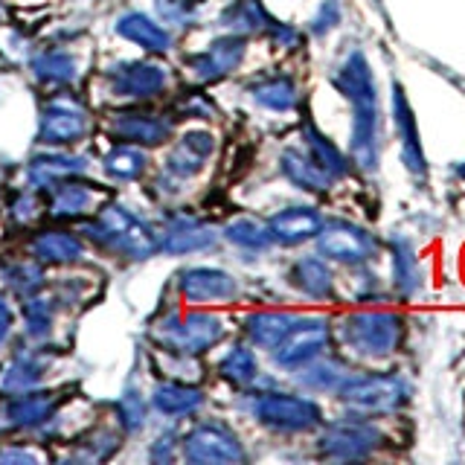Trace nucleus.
Returning a JSON list of instances; mask_svg holds the SVG:
<instances>
[{
    "label": "nucleus",
    "mask_w": 465,
    "mask_h": 465,
    "mask_svg": "<svg viewBox=\"0 0 465 465\" xmlns=\"http://www.w3.org/2000/svg\"><path fill=\"white\" fill-rule=\"evenodd\" d=\"M181 457L186 462H244L247 450L239 433L224 421H195L181 440Z\"/></svg>",
    "instance_id": "1a4fd4ad"
},
{
    "label": "nucleus",
    "mask_w": 465,
    "mask_h": 465,
    "mask_svg": "<svg viewBox=\"0 0 465 465\" xmlns=\"http://www.w3.org/2000/svg\"><path fill=\"white\" fill-rule=\"evenodd\" d=\"M280 169L291 183L297 189H305V193H326L331 186L329 174L314 163L309 152H302V149H285L280 157Z\"/></svg>",
    "instance_id": "473e14b6"
},
{
    "label": "nucleus",
    "mask_w": 465,
    "mask_h": 465,
    "mask_svg": "<svg viewBox=\"0 0 465 465\" xmlns=\"http://www.w3.org/2000/svg\"><path fill=\"white\" fill-rule=\"evenodd\" d=\"M329 346V323L323 317H305L291 326V331L282 338V343L273 349V363L288 372L300 370L302 363L314 361L317 355H323V349Z\"/></svg>",
    "instance_id": "dca6fc26"
},
{
    "label": "nucleus",
    "mask_w": 465,
    "mask_h": 465,
    "mask_svg": "<svg viewBox=\"0 0 465 465\" xmlns=\"http://www.w3.org/2000/svg\"><path fill=\"white\" fill-rule=\"evenodd\" d=\"M29 73L33 79L44 87H58V91H67L79 82L82 70H79V58L70 50H41L29 58Z\"/></svg>",
    "instance_id": "a878e982"
},
{
    "label": "nucleus",
    "mask_w": 465,
    "mask_h": 465,
    "mask_svg": "<svg viewBox=\"0 0 465 465\" xmlns=\"http://www.w3.org/2000/svg\"><path fill=\"white\" fill-rule=\"evenodd\" d=\"M178 433L174 430H166L163 436H157V440L152 442V448H149V457L154 460V462H169V460H174L178 457Z\"/></svg>",
    "instance_id": "49530a36"
},
{
    "label": "nucleus",
    "mask_w": 465,
    "mask_h": 465,
    "mask_svg": "<svg viewBox=\"0 0 465 465\" xmlns=\"http://www.w3.org/2000/svg\"><path fill=\"white\" fill-rule=\"evenodd\" d=\"M94 131V116L73 94H53L38 108L35 143L44 149H70Z\"/></svg>",
    "instance_id": "7ed1b4c3"
},
{
    "label": "nucleus",
    "mask_w": 465,
    "mask_h": 465,
    "mask_svg": "<svg viewBox=\"0 0 465 465\" xmlns=\"http://www.w3.org/2000/svg\"><path fill=\"white\" fill-rule=\"evenodd\" d=\"M181 297L193 305H213V302H232L239 297V280L224 268L213 265H193L174 273Z\"/></svg>",
    "instance_id": "2eb2a0df"
},
{
    "label": "nucleus",
    "mask_w": 465,
    "mask_h": 465,
    "mask_svg": "<svg viewBox=\"0 0 465 465\" xmlns=\"http://www.w3.org/2000/svg\"><path fill=\"white\" fill-rule=\"evenodd\" d=\"M114 33L120 35L123 41L134 44L143 53L152 55H166L172 50V29L166 24H160L152 15H145L140 9H128L123 12L120 18L114 21Z\"/></svg>",
    "instance_id": "412c9836"
},
{
    "label": "nucleus",
    "mask_w": 465,
    "mask_h": 465,
    "mask_svg": "<svg viewBox=\"0 0 465 465\" xmlns=\"http://www.w3.org/2000/svg\"><path fill=\"white\" fill-rule=\"evenodd\" d=\"M294 323H297V317L288 312H253L242 320V331H244V338L251 341V346L273 352Z\"/></svg>",
    "instance_id": "c85d7f7f"
},
{
    "label": "nucleus",
    "mask_w": 465,
    "mask_h": 465,
    "mask_svg": "<svg viewBox=\"0 0 465 465\" xmlns=\"http://www.w3.org/2000/svg\"><path fill=\"white\" fill-rule=\"evenodd\" d=\"M41 215H44V203H41L38 189L33 186H24L9 203V222L15 227H33Z\"/></svg>",
    "instance_id": "37998d69"
},
{
    "label": "nucleus",
    "mask_w": 465,
    "mask_h": 465,
    "mask_svg": "<svg viewBox=\"0 0 465 465\" xmlns=\"http://www.w3.org/2000/svg\"><path fill=\"white\" fill-rule=\"evenodd\" d=\"M55 312L58 305L55 300H47V297H24V309H21V317H24V334L33 343H44L53 334L55 329Z\"/></svg>",
    "instance_id": "4c0bfd02"
},
{
    "label": "nucleus",
    "mask_w": 465,
    "mask_h": 465,
    "mask_svg": "<svg viewBox=\"0 0 465 465\" xmlns=\"http://www.w3.org/2000/svg\"><path fill=\"white\" fill-rule=\"evenodd\" d=\"M6 285L15 291V294L21 297H33L41 291L44 285V271H41V262H15V265H9V271L4 273Z\"/></svg>",
    "instance_id": "79ce46f5"
},
{
    "label": "nucleus",
    "mask_w": 465,
    "mask_h": 465,
    "mask_svg": "<svg viewBox=\"0 0 465 465\" xmlns=\"http://www.w3.org/2000/svg\"><path fill=\"white\" fill-rule=\"evenodd\" d=\"M244 411L251 413L262 428L276 430V433H305L320 428L323 421V411L320 404L297 396V392H251V401L244 404Z\"/></svg>",
    "instance_id": "20e7f679"
},
{
    "label": "nucleus",
    "mask_w": 465,
    "mask_h": 465,
    "mask_svg": "<svg viewBox=\"0 0 465 465\" xmlns=\"http://www.w3.org/2000/svg\"><path fill=\"white\" fill-rule=\"evenodd\" d=\"M224 320L210 312H193V314H169L157 323V343L169 355L178 358H195L210 352L213 346L224 341Z\"/></svg>",
    "instance_id": "423d86ee"
},
{
    "label": "nucleus",
    "mask_w": 465,
    "mask_h": 465,
    "mask_svg": "<svg viewBox=\"0 0 465 465\" xmlns=\"http://www.w3.org/2000/svg\"><path fill=\"white\" fill-rule=\"evenodd\" d=\"M392 123H396V134L401 140V157L407 169L413 174H421L425 178V154H421V143H419V128L413 120V111H411V102H407L404 91L396 84L392 87Z\"/></svg>",
    "instance_id": "bb28decb"
},
{
    "label": "nucleus",
    "mask_w": 465,
    "mask_h": 465,
    "mask_svg": "<svg viewBox=\"0 0 465 465\" xmlns=\"http://www.w3.org/2000/svg\"><path fill=\"white\" fill-rule=\"evenodd\" d=\"M114 416H116V425L123 428V433L137 436L145 425H149V401L131 387L114 401Z\"/></svg>",
    "instance_id": "ea45409f"
},
{
    "label": "nucleus",
    "mask_w": 465,
    "mask_h": 465,
    "mask_svg": "<svg viewBox=\"0 0 465 465\" xmlns=\"http://www.w3.org/2000/svg\"><path fill=\"white\" fill-rule=\"evenodd\" d=\"M268 35L271 41L276 44V47H282V50H294L297 44H300V33L291 24H282V21H273L271 29H268Z\"/></svg>",
    "instance_id": "de8ad7c7"
},
{
    "label": "nucleus",
    "mask_w": 465,
    "mask_h": 465,
    "mask_svg": "<svg viewBox=\"0 0 465 465\" xmlns=\"http://www.w3.org/2000/svg\"><path fill=\"white\" fill-rule=\"evenodd\" d=\"M50 363H53V355L44 349V343L21 349V352L12 358L9 367L0 372V392H4V396H18V392L35 390L44 381V375L50 372Z\"/></svg>",
    "instance_id": "4be33fe9"
},
{
    "label": "nucleus",
    "mask_w": 465,
    "mask_h": 465,
    "mask_svg": "<svg viewBox=\"0 0 465 465\" xmlns=\"http://www.w3.org/2000/svg\"><path fill=\"white\" fill-rule=\"evenodd\" d=\"M317 253L341 265H363L375 259V239L367 230L349 222H329L317 232Z\"/></svg>",
    "instance_id": "4468645a"
},
{
    "label": "nucleus",
    "mask_w": 465,
    "mask_h": 465,
    "mask_svg": "<svg viewBox=\"0 0 465 465\" xmlns=\"http://www.w3.org/2000/svg\"><path fill=\"white\" fill-rule=\"evenodd\" d=\"M84 239L96 244L99 251L116 253L125 259L143 262L157 253V232L152 224H145L143 218L123 207V203H102L99 213L84 222Z\"/></svg>",
    "instance_id": "f03ea898"
},
{
    "label": "nucleus",
    "mask_w": 465,
    "mask_h": 465,
    "mask_svg": "<svg viewBox=\"0 0 465 465\" xmlns=\"http://www.w3.org/2000/svg\"><path fill=\"white\" fill-rule=\"evenodd\" d=\"M222 239H227L232 247H239L244 253H265L268 247L273 244L268 224L256 222V218H232L230 224L222 227Z\"/></svg>",
    "instance_id": "c9c22d12"
},
{
    "label": "nucleus",
    "mask_w": 465,
    "mask_h": 465,
    "mask_svg": "<svg viewBox=\"0 0 465 465\" xmlns=\"http://www.w3.org/2000/svg\"><path fill=\"white\" fill-rule=\"evenodd\" d=\"M213 154H215V137L210 131H201V128L186 131V134H181L169 149L163 160V172L183 183L189 178H198Z\"/></svg>",
    "instance_id": "aec40b11"
},
{
    "label": "nucleus",
    "mask_w": 465,
    "mask_h": 465,
    "mask_svg": "<svg viewBox=\"0 0 465 465\" xmlns=\"http://www.w3.org/2000/svg\"><path fill=\"white\" fill-rule=\"evenodd\" d=\"M108 134L116 143H131V145H140V149H152V145H163L166 140H172L174 120L149 108H120L111 114Z\"/></svg>",
    "instance_id": "9b49d317"
},
{
    "label": "nucleus",
    "mask_w": 465,
    "mask_h": 465,
    "mask_svg": "<svg viewBox=\"0 0 465 465\" xmlns=\"http://www.w3.org/2000/svg\"><path fill=\"white\" fill-rule=\"evenodd\" d=\"M15 331V309L6 294H0V349H4Z\"/></svg>",
    "instance_id": "09e8293b"
},
{
    "label": "nucleus",
    "mask_w": 465,
    "mask_h": 465,
    "mask_svg": "<svg viewBox=\"0 0 465 465\" xmlns=\"http://www.w3.org/2000/svg\"><path fill=\"white\" fill-rule=\"evenodd\" d=\"M247 55V38L244 35H232L224 33L213 38L207 47L198 50V53H189L183 67L189 70L198 84H213V82H222L227 76H232Z\"/></svg>",
    "instance_id": "9d476101"
},
{
    "label": "nucleus",
    "mask_w": 465,
    "mask_h": 465,
    "mask_svg": "<svg viewBox=\"0 0 465 465\" xmlns=\"http://www.w3.org/2000/svg\"><path fill=\"white\" fill-rule=\"evenodd\" d=\"M0 21H4V4H0Z\"/></svg>",
    "instance_id": "3c124183"
},
{
    "label": "nucleus",
    "mask_w": 465,
    "mask_h": 465,
    "mask_svg": "<svg viewBox=\"0 0 465 465\" xmlns=\"http://www.w3.org/2000/svg\"><path fill=\"white\" fill-rule=\"evenodd\" d=\"M154 15L169 29H193L201 21L198 0H152Z\"/></svg>",
    "instance_id": "a19ab883"
},
{
    "label": "nucleus",
    "mask_w": 465,
    "mask_h": 465,
    "mask_svg": "<svg viewBox=\"0 0 465 465\" xmlns=\"http://www.w3.org/2000/svg\"><path fill=\"white\" fill-rule=\"evenodd\" d=\"M207 404V392L189 381H160L149 392V407L166 419H186L195 416Z\"/></svg>",
    "instance_id": "b1692460"
},
{
    "label": "nucleus",
    "mask_w": 465,
    "mask_h": 465,
    "mask_svg": "<svg viewBox=\"0 0 465 465\" xmlns=\"http://www.w3.org/2000/svg\"><path fill=\"white\" fill-rule=\"evenodd\" d=\"M273 24V15L265 9L262 0H232L230 6L222 9L218 15V26L224 33L232 35H259V33H268Z\"/></svg>",
    "instance_id": "cd10ccee"
},
{
    "label": "nucleus",
    "mask_w": 465,
    "mask_h": 465,
    "mask_svg": "<svg viewBox=\"0 0 465 465\" xmlns=\"http://www.w3.org/2000/svg\"><path fill=\"white\" fill-rule=\"evenodd\" d=\"M174 114H181V120H213L215 102L203 91H183L174 99Z\"/></svg>",
    "instance_id": "c03bdc74"
},
{
    "label": "nucleus",
    "mask_w": 465,
    "mask_h": 465,
    "mask_svg": "<svg viewBox=\"0 0 465 465\" xmlns=\"http://www.w3.org/2000/svg\"><path fill=\"white\" fill-rule=\"evenodd\" d=\"M29 253H33L35 262L41 265H55V268H70V265H79V262L87 256V247L84 242L70 230H38L33 244H29Z\"/></svg>",
    "instance_id": "5701e85b"
},
{
    "label": "nucleus",
    "mask_w": 465,
    "mask_h": 465,
    "mask_svg": "<svg viewBox=\"0 0 465 465\" xmlns=\"http://www.w3.org/2000/svg\"><path fill=\"white\" fill-rule=\"evenodd\" d=\"M247 94L256 102L259 108L265 111H276V114H285V111H294L297 102H300V87L291 76H282V73H276V76H262V79H253L247 84Z\"/></svg>",
    "instance_id": "c756f323"
},
{
    "label": "nucleus",
    "mask_w": 465,
    "mask_h": 465,
    "mask_svg": "<svg viewBox=\"0 0 465 465\" xmlns=\"http://www.w3.org/2000/svg\"><path fill=\"white\" fill-rule=\"evenodd\" d=\"M218 375L232 387H251L259 378V361L253 355V349L244 343L230 346L222 355V361H218Z\"/></svg>",
    "instance_id": "e433bc0d"
},
{
    "label": "nucleus",
    "mask_w": 465,
    "mask_h": 465,
    "mask_svg": "<svg viewBox=\"0 0 465 465\" xmlns=\"http://www.w3.org/2000/svg\"><path fill=\"white\" fill-rule=\"evenodd\" d=\"M338 399L358 413L381 416L396 413L411 399V387L401 375H349L338 390Z\"/></svg>",
    "instance_id": "0eeeda50"
},
{
    "label": "nucleus",
    "mask_w": 465,
    "mask_h": 465,
    "mask_svg": "<svg viewBox=\"0 0 465 465\" xmlns=\"http://www.w3.org/2000/svg\"><path fill=\"white\" fill-rule=\"evenodd\" d=\"M222 232H218L210 222H201L195 215L174 213L166 218V224L157 232V251L166 256H193V253H207L218 244Z\"/></svg>",
    "instance_id": "ddd939ff"
},
{
    "label": "nucleus",
    "mask_w": 465,
    "mask_h": 465,
    "mask_svg": "<svg viewBox=\"0 0 465 465\" xmlns=\"http://www.w3.org/2000/svg\"><path fill=\"white\" fill-rule=\"evenodd\" d=\"M343 21V6L341 0H323V4L317 6V12L312 15V35L317 38H326L329 33H334V29L341 26Z\"/></svg>",
    "instance_id": "a18cd8bd"
},
{
    "label": "nucleus",
    "mask_w": 465,
    "mask_h": 465,
    "mask_svg": "<svg viewBox=\"0 0 465 465\" xmlns=\"http://www.w3.org/2000/svg\"><path fill=\"white\" fill-rule=\"evenodd\" d=\"M320 227H323V215H320L314 207H285L268 222L271 239L285 247H294V244L314 239Z\"/></svg>",
    "instance_id": "393cba45"
},
{
    "label": "nucleus",
    "mask_w": 465,
    "mask_h": 465,
    "mask_svg": "<svg viewBox=\"0 0 465 465\" xmlns=\"http://www.w3.org/2000/svg\"><path fill=\"white\" fill-rule=\"evenodd\" d=\"M108 94L125 102H152L163 96L172 84V76L163 64L149 62V58H123L114 62L102 73Z\"/></svg>",
    "instance_id": "6e6552de"
},
{
    "label": "nucleus",
    "mask_w": 465,
    "mask_h": 465,
    "mask_svg": "<svg viewBox=\"0 0 465 465\" xmlns=\"http://www.w3.org/2000/svg\"><path fill=\"white\" fill-rule=\"evenodd\" d=\"M404 323L392 312H355L341 320V341L361 358H387L399 349Z\"/></svg>",
    "instance_id": "39448f33"
},
{
    "label": "nucleus",
    "mask_w": 465,
    "mask_h": 465,
    "mask_svg": "<svg viewBox=\"0 0 465 465\" xmlns=\"http://www.w3.org/2000/svg\"><path fill=\"white\" fill-rule=\"evenodd\" d=\"M35 460H38L35 450H24V448H15V445L0 450V462H35Z\"/></svg>",
    "instance_id": "8fccbe9b"
},
{
    "label": "nucleus",
    "mask_w": 465,
    "mask_h": 465,
    "mask_svg": "<svg viewBox=\"0 0 465 465\" xmlns=\"http://www.w3.org/2000/svg\"><path fill=\"white\" fill-rule=\"evenodd\" d=\"M334 87L352 105V134L349 152L363 172L378 169V91L367 55L361 50H349L343 62L331 73Z\"/></svg>",
    "instance_id": "f257e3e1"
},
{
    "label": "nucleus",
    "mask_w": 465,
    "mask_h": 465,
    "mask_svg": "<svg viewBox=\"0 0 465 465\" xmlns=\"http://www.w3.org/2000/svg\"><path fill=\"white\" fill-rule=\"evenodd\" d=\"M108 201V189H102L91 181L64 178L47 189V215L53 222H79V218H91L99 213L102 203Z\"/></svg>",
    "instance_id": "f8f14e48"
},
{
    "label": "nucleus",
    "mask_w": 465,
    "mask_h": 465,
    "mask_svg": "<svg viewBox=\"0 0 465 465\" xmlns=\"http://www.w3.org/2000/svg\"><path fill=\"white\" fill-rule=\"evenodd\" d=\"M87 169H91L87 154H73L67 149H47L26 160L24 181L26 186L38 189V193H47L53 183L64 178H76V174H84Z\"/></svg>",
    "instance_id": "6ab92c4d"
},
{
    "label": "nucleus",
    "mask_w": 465,
    "mask_h": 465,
    "mask_svg": "<svg viewBox=\"0 0 465 465\" xmlns=\"http://www.w3.org/2000/svg\"><path fill=\"white\" fill-rule=\"evenodd\" d=\"M288 282L294 285L300 294L312 300H329L334 294V276L329 265L320 256H302L288 268Z\"/></svg>",
    "instance_id": "7c9ffc66"
},
{
    "label": "nucleus",
    "mask_w": 465,
    "mask_h": 465,
    "mask_svg": "<svg viewBox=\"0 0 465 465\" xmlns=\"http://www.w3.org/2000/svg\"><path fill=\"white\" fill-rule=\"evenodd\" d=\"M378 445H381V433L367 421H334L320 433L317 442L320 454L341 462L367 460Z\"/></svg>",
    "instance_id": "f3484780"
},
{
    "label": "nucleus",
    "mask_w": 465,
    "mask_h": 465,
    "mask_svg": "<svg viewBox=\"0 0 465 465\" xmlns=\"http://www.w3.org/2000/svg\"><path fill=\"white\" fill-rule=\"evenodd\" d=\"M302 143H305V152L312 154L314 163L323 169L331 181L343 178V174L349 172V160L343 157V152L317 125H312V123L302 125Z\"/></svg>",
    "instance_id": "72a5a7b5"
},
{
    "label": "nucleus",
    "mask_w": 465,
    "mask_h": 465,
    "mask_svg": "<svg viewBox=\"0 0 465 465\" xmlns=\"http://www.w3.org/2000/svg\"><path fill=\"white\" fill-rule=\"evenodd\" d=\"M149 166H152L149 152L131 143H116L114 149L102 157V172H105V178L114 183H134L149 172Z\"/></svg>",
    "instance_id": "2f4dec72"
},
{
    "label": "nucleus",
    "mask_w": 465,
    "mask_h": 465,
    "mask_svg": "<svg viewBox=\"0 0 465 465\" xmlns=\"http://www.w3.org/2000/svg\"><path fill=\"white\" fill-rule=\"evenodd\" d=\"M392 282L404 297H411L419 291V256L413 244L407 239H392Z\"/></svg>",
    "instance_id": "58836bf2"
},
{
    "label": "nucleus",
    "mask_w": 465,
    "mask_h": 465,
    "mask_svg": "<svg viewBox=\"0 0 465 465\" xmlns=\"http://www.w3.org/2000/svg\"><path fill=\"white\" fill-rule=\"evenodd\" d=\"M58 411L55 392L47 390H26L18 396H6L4 407H0V421L9 430H38L50 425Z\"/></svg>",
    "instance_id": "a211bd4d"
},
{
    "label": "nucleus",
    "mask_w": 465,
    "mask_h": 465,
    "mask_svg": "<svg viewBox=\"0 0 465 465\" xmlns=\"http://www.w3.org/2000/svg\"><path fill=\"white\" fill-rule=\"evenodd\" d=\"M297 372V384L305 387L309 392H338L341 384L349 378V370L341 361L334 358H314L309 363H302Z\"/></svg>",
    "instance_id": "f704fd0d"
}]
</instances>
